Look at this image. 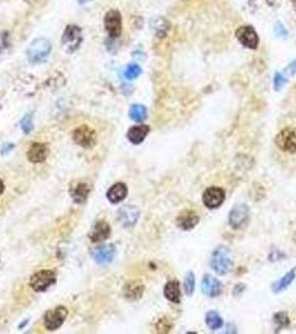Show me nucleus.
Masks as SVG:
<instances>
[{
    "instance_id": "obj_11",
    "label": "nucleus",
    "mask_w": 296,
    "mask_h": 334,
    "mask_svg": "<svg viewBox=\"0 0 296 334\" xmlns=\"http://www.w3.org/2000/svg\"><path fill=\"white\" fill-rule=\"evenodd\" d=\"M235 35H236L238 41L246 48L256 49L257 46H259V36H257V32L252 26L238 27Z\"/></svg>"
},
{
    "instance_id": "obj_38",
    "label": "nucleus",
    "mask_w": 296,
    "mask_h": 334,
    "mask_svg": "<svg viewBox=\"0 0 296 334\" xmlns=\"http://www.w3.org/2000/svg\"><path fill=\"white\" fill-rule=\"evenodd\" d=\"M87 2H90V0H78V3H79V4H85V3H87Z\"/></svg>"
},
{
    "instance_id": "obj_35",
    "label": "nucleus",
    "mask_w": 296,
    "mask_h": 334,
    "mask_svg": "<svg viewBox=\"0 0 296 334\" xmlns=\"http://www.w3.org/2000/svg\"><path fill=\"white\" fill-rule=\"evenodd\" d=\"M266 3L268 6H271L273 8H277L281 6V4H282V0H266Z\"/></svg>"
},
{
    "instance_id": "obj_17",
    "label": "nucleus",
    "mask_w": 296,
    "mask_h": 334,
    "mask_svg": "<svg viewBox=\"0 0 296 334\" xmlns=\"http://www.w3.org/2000/svg\"><path fill=\"white\" fill-rule=\"evenodd\" d=\"M176 223L177 226L184 229V231H189V229H193L200 223V216L194 211L185 210L178 215Z\"/></svg>"
},
{
    "instance_id": "obj_29",
    "label": "nucleus",
    "mask_w": 296,
    "mask_h": 334,
    "mask_svg": "<svg viewBox=\"0 0 296 334\" xmlns=\"http://www.w3.org/2000/svg\"><path fill=\"white\" fill-rule=\"evenodd\" d=\"M140 74H141V68L137 64L128 65L127 68L125 70V77L129 80L137 78Z\"/></svg>"
},
{
    "instance_id": "obj_31",
    "label": "nucleus",
    "mask_w": 296,
    "mask_h": 334,
    "mask_svg": "<svg viewBox=\"0 0 296 334\" xmlns=\"http://www.w3.org/2000/svg\"><path fill=\"white\" fill-rule=\"evenodd\" d=\"M172 327H173L172 322L165 319V317H164V319H161L156 324V330L158 333H168L172 330Z\"/></svg>"
},
{
    "instance_id": "obj_6",
    "label": "nucleus",
    "mask_w": 296,
    "mask_h": 334,
    "mask_svg": "<svg viewBox=\"0 0 296 334\" xmlns=\"http://www.w3.org/2000/svg\"><path fill=\"white\" fill-rule=\"evenodd\" d=\"M67 315L68 310L65 306H57L54 310L46 312L45 317H43V324L48 331H56L63 325Z\"/></svg>"
},
{
    "instance_id": "obj_2",
    "label": "nucleus",
    "mask_w": 296,
    "mask_h": 334,
    "mask_svg": "<svg viewBox=\"0 0 296 334\" xmlns=\"http://www.w3.org/2000/svg\"><path fill=\"white\" fill-rule=\"evenodd\" d=\"M52 51V43L47 38H37V39L32 40L27 49V58L30 63H41L45 60Z\"/></svg>"
},
{
    "instance_id": "obj_19",
    "label": "nucleus",
    "mask_w": 296,
    "mask_h": 334,
    "mask_svg": "<svg viewBox=\"0 0 296 334\" xmlns=\"http://www.w3.org/2000/svg\"><path fill=\"white\" fill-rule=\"evenodd\" d=\"M128 194V188L124 183L114 184L107 192V200L113 204H118L123 202Z\"/></svg>"
},
{
    "instance_id": "obj_14",
    "label": "nucleus",
    "mask_w": 296,
    "mask_h": 334,
    "mask_svg": "<svg viewBox=\"0 0 296 334\" xmlns=\"http://www.w3.org/2000/svg\"><path fill=\"white\" fill-rule=\"evenodd\" d=\"M49 155V149L43 143H32L27 152V158L32 164L45 162Z\"/></svg>"
},
{
    "instance_id": "obj_37",
    "label": "nucleus",
    "mask_w": 296,
    "mask_h": 334,
    "mask_svg": "<svg viewBox=\"0 0 296 334\" xmlns=\"http://www.w3.org/2000/svg\"><path fill=\"white\" fill-rule=\"evenodd\" d=\"M290 2H292V5H293V7H294L295 12H296V0H290Z\"/></svg>"
},
{
    "instance_id": "obj_10",
    "label": "nucleus",
    "mask_w": 296,
    "mask_h": 334,
    "mask_svg": "<svg viewBox=\"0 0 296 334\" xmlns=\"http://www.w3.org/2000/svg\"><path fill=\"white\" fill-rule=\"evenodd\" d=\"M104 26L112 38H118L122 34V15L116 9H112L105 15Z\"/></svg>"
},
{
    "instance_id": "obj_8",
    "label": "nucleus",
    "mask_w": 296,
    "mask_h": 334,
    "mask_svg": "<svg viewBox=\"0 0 296 334\" xmlns=\"http://www.w3.org/2000/svg\"><path fill=\"white\" fill-rule=\"evenodd\" d=\"M250 220V209L248 205L238 204L234 206L228 214V224L233 229L243 228Z\"/></svg>"
},
{
    "instance_id": "obj_7",
    "label": "nucleus",
    "mask_w": 296,
    "mask_h": 334,
    "mask_svg": "<svg viewBox=\"0 0 296 334\" xmlns=\"http://www.w3.org/2000/svg\"><path fill=\"white\" fill-rule=\"evenodd\" d=\"M73 139L84 149H91L96 144V131L88 125H81L74 130Z\"/></svg>"
},
{
    "instance_id": "obj_30",
    "label": "nucleus",
    "mask_w": 296,
    "mask_h": 334,
    "mask_svg": "<svg viewBox=\"0 0 296 334\" xmlns=\"http://www.w3.org/2000/svg\"><path fill=\"white\" fill-rule=\"evenodd\" d=\"M21 129L25 134H29L30 131L34 129V123H32V114H27L21 120Z\"/></svg>"
},
{
    "instance_id": "obj_15",
    "label": "nucleus",
    "mask_w": 296,
    "mask_h": 334,
    "mask_svg": "<svg viewBox=\"0 0 296 334\" xmlns=\"http://www.w3.org/2000/svg\"><path fill=\"white\" fill-rule=\"evenodd\" d=\"M139 217V211L136 206L126 205L118 211V220L125 227H130L136 224Z\"/></svg>"
},
{
    "instance_id": "obj_13",
    "label": "nucleus",
    "mask_w": 296,
    "mask_h": 334,
    "mask_svg": "<svg viewBox=\"0 0 296 334\" xmlns=\"http://www.w3.org/2000/svg\"><path fill=\"white\" fill-rule=\"evenodd\" d=\"M223 285L216 277L211 274H205L202 281V292L210 298H216L221 295Z\"/></svg>"
},
{
    "instance_id": "obj_18",
    "label": "nucleus",
    "mask_w": 296,
    "mask_h": 334,
    "mask_svg": "<svg viewBox=\"0 0 296 334\" xmlns=\"http://www.w3.org/2000/svg\"><path fill=\"white\" fill-rule=\"evenodd\" d=\"M150 131H151V127L148 125L133 126V127H130L127 131V138L130 143H133L135 145H139L147 137Z\"/></svg>"
},
{
    "instance_id": "obj_24",
    "label": "nucleus",
    "mask_w": 296,
    "mask_h": 334,
    "mask_svg": "<svg viewBox=\"0 0 296 334\" xmlns=\"http://www.w3.org/2000/svg\"><path fill=\"white\" fill-rule=\"evenodd\" d=\"M295 272H296V267H294L293 270L287 272L286 274H285L282 278H279L278 281L274 282L272 284V291L274 293H279V292L284 291V290H286L290 285V283L294 281Z\"/></svg>"
},
{
    "instance_id": "obj_32",
    "label": "nucleus",
    "mask_w": 296,
    "mask_h": 334,
    "mask_svg": "<svg viewBox=\"0 0 296 334\" xmlns=\"http://www.w3.org/2000/svg\"><path fill=\"white\" fill-rule=\"evenodd\" d=\"M285 84H286V78L282 74H275V77H274V88L275 90L281 89Z\"/></svg>"
},
{
    "instance_id": "obj_23",
    "label": "nucleus",
    "mask_w": 296,
    "mask_h": 334,
    "mask_svg": "<svg viewBox=\"0 0 296 334\" xmlns=\"http://www.w3.org/2000/svg\"><path fill=\"white\" fill-rule=\"evenodd\" d=\"M145 287L140 281H133L125 287V297L130 301L138 300L144 293Z\"/></svg>"
},
{
    "instance_id": "obj_12",
    "label": "nucleus",
    "mask_w": 296,
    "mask_h": 334,
    "mask_svg": "<svg viewBox=\"0 0 296 334\" xmlns=\"http://www.w3.org/2000/svg\"><path fill=\"white\" fill-rule=\"evenodd\" d=\"M115 246L113 244H103L90 251V255L98 264H108L114 259Z\"/></svg>"
},
{
    "instance_id": "obj_5",
    "label": "nucleus",
    "mask_w": 296,
    "mask_h": 334,
    "mask_svg": "<svg viewBox=\"0 0 296 334\" xmlns=\"http://www.w3.org/2000/svg\"><path fill=\"white\" fill-rule=\"evenodd\" d=\"M275 144L279 150L288 154L296 153V128L287 127L282 129L277 134Z\"/></svg>"
},
{
    "instance_id": "obj_21",
    "label": "nucleus",
    "mask_w": 296,
    "mask_h": 334,
    "mask_svg": "<svg viewBox=\"0 0 296 334\" xmlns=\"http://www.w3.org/2000/svg\"><path fill=\"white\" fill-rule=\"evenodd\" d=\"M164 295L169 302L179 304L180 303V287L179 282L176 280L169 281L164 288Z\"/></svg>"
},
{
    "instance_id": "obj_36",
    "label": "nucleus",
    "mask_w": 296,
    "mask_h": 334,
    "mask_svg": "<svg viewBox=\"0 0 296 334\" xmlns=\"http://www.w3.org/2000/svg\"><path fill=\"white\" fill-rule=\"evenodd\" d=\"M4 192H5V184L3 182V179L0 178V196L4 194Z\"/></svg>"
},
{
    "instance_id": "obj_20",
    "label": "nucleus",
    "mask_w": 296,
    "mask_h": 334,
    "mask_svg": "<svg viewBox=\"0 0 296 334\" xmlns=\"http://www.w3.org/2000/svg\"><path fill=\"white\" fill-rule=\"evenodd\" d=\"M90 193L89 185L85 182H78L70 187V196L75 203H84Z\"/></svg>"
},
{
    "instance_id": "obj_3",
    "label": "nucleus",
    "mask_w": 296,
    "mask_h": 334,
    "mask_svg": "<svg viewBox=\"0 0 296 334\" xmlns=\"http://www.w3.org/2000/svg\"><path fill=\"white\" fill-rule=\"evenodd\" d=\"M81 41H83V36H81L80 27L76 25H68L66 27L62 36V45L66 53L71 54L77 51Z\"/></svg>"
},
{
    "instance_id": "obj_39",
    "label": "nucleus",
    "mask_w": 296,
    "mask_h": 334,
    "mask_svg": "<svg viewBox=\"0 0 296 334\" xmlns=\"http://www.w3.org/2000/svg\"><path fill=\"white\" fill-rule=\"evenodd\" d=\"M250 2H251V3H254V2H255V0H250Z\"/></svg>"
},
{
    "instance_id": "obj_26",
    "label": "nucleus",
    "mask_w": 296,
    "mask_h": 334,
    "mask_svg": "<svg viewBox=\"0 0 296 334\" xmlns=\"http://www.w3.org/2000/svg\"><path fill=\"white\" fill-rule=\"evenodd\" d=\"M129 117L135 122H142L147 117V109L145 106L135 104L129 109Z\"/></svg>"
},
{
    "instance_id": "obj_1",
    "label": "nucleus",
    "mask_w": 296,
    "mask_h": 334,
    "mask_svg": "<svg viewBox=\"0 0 296 334\" xmlns=\"http://www.w3.org/2000/svg\"><path fill=\"white\" fill-rule=\"evenodd\" d=\"M211 267L218 275H226L233 267L231 251L224 245H219L213 251L211 256Z\"/></svg>"
},
{
    "instance_id": "obj_16",
    "label": "nucleus",
    "mask_w": 296,
    "mask_h": 334,
    "mask_svg": "<svg viewBox=\"0 0 296 334\" xmlns=\"http://www.w3.org/2000/svg\"><path fill=\"white\" fill-rule=\"evenodd\" d=\"M111 232L112 228L106 221H98L91 228L88 236L92 243H100L111 236Z\"/></svg>"
},
{
    "instance_id": "obj_22",
    "label": "nucleus",
    "mask_w": 296,
    "mask_h": 334,
    "mask_svg": "<svg viewBox=\"0 0 296 334\" xmlns=\"http://www.w3.org/2000/svg\"><path fill=\"white\" fill-rule=\"evenodd\" d=\"M150 26L158 38H163L167 35L171 25H169L168 20L164 17H153L150 21Z\"/></svg>"
},
{
    "instance_id": "obj_25",
    "label": "nucleus",
    "mask_w": 296,
    "mask_h": 334,
    "mask_svg": "<svg viewBox=\"0 0 296 334\" xmlns=\"http://www.w3.org/2000/svg\"><path fill=\"white\" fill-rule=\"evenodd\" d=\"M205 322L207 326L210 327L212 331L218 330V328H221L224 324L222 316L219 315L216 311L207 312V314L205 316Z\"/></svg>"
},
{
    "instance_id": "obj_27",
    "label": "nucleus",
    "mask_w": 296,
    "mask_h": 334,
    "mask_svg": "<svg viewBox=\"0 0 296 334\" xmlns=\"http://www.w3.org/2000/svg\"><path fill=\"white\" fill-rule=\"evenodd\" d=\"M273 322L274 324H275V328H276V332L277 331H281L282 328L286 327L289 325V317L287 315L286 312H278L273 317Z\"/></svg>"
},
{
    "instance_id": "obj_33",
    "label": "nucleus",
    "mask_w": 296,
    "mask_h": 334,
    "mask_svg": "<svg viewBox=\"0 0 296 334\" xmlns=\"http://www.w3.org/2000/svg\"><path fill=\"white\" fill-rule=\"evenodd\" d=\"M274 31H275V35L279 38H286L287 36V30L285 29V27L281 24V23H277L274 27Z\"/></svg>"
},
{
    "instance_id": "obj_4",
    "label": "nucleus",
    "mask_w": 296,
    "mask_h": 334,
    "mask_svg": "<svg viewBox=\"0 0 296 334\" xmlns=\"http://www.w3.org/2000/svg\"><path fill=\"white\" fill-rule=\"evenodd\" d=\"M55 283H56V273L52 270H40L31 275L29 285L35 292H43Z\"/></svg>"
},
{
    "instance_id": "obj_28",
    "label": "nucleus",
    "mask_w": 296,
    "mask_h": 334,
    "mask_svg": "<svg viewBox=\"0 0 296 334\" xmlns=\"http://www.w3.org/2000/svg\"><path fill=\"white\" fill-rule=\"evenodd\" d=\"M184 290L187 295H191L195 291V274L193 272H188L184 280Z\"/></svg>"
},
{
    "instance_id": "obj_34",
    "label": "nucleus",
    "mask_w": 296,
    "mask_h": 334,
    "mask_svg": "<svg viewBox=\"0 0 296 334\" xmlns=\"http://www.w3.org/2000/svg\"><path fill=\"white\" fill-rule=\"evenodd\" d=\"M284 74L286 76H293L296 74V60L293 63H290L286 68L284 69Z\"/></svg>"
},
{
    "instance_id": "obj_9",
    "label": "nucleus",
    "mask_w": 296,
    "mask_h": 334,
    "mask_svg": "<svg viewBox=\"0 0 296 334\" xmlns=\"http://www.w3.org/2000/svg\"><path fill=\"white\" fill-rule=\"evenodd\" d=\"M203 203L206 207L211 210L218 209L221 206L224 201H225V190L221 187H216V186H212L205 189L203 193Z\"/></svg>"
}]
</instances>
